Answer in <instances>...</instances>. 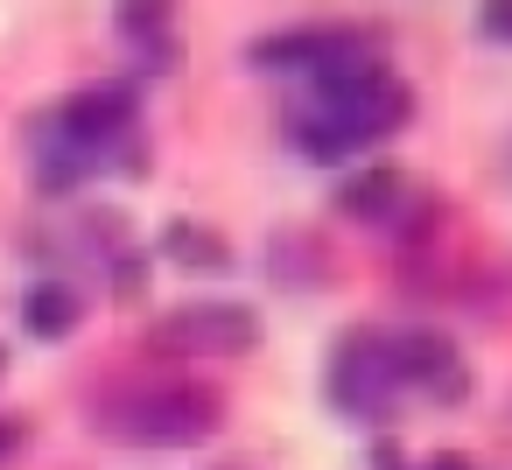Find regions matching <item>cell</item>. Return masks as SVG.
<instances>
[{
  "instance_id": "cell-1",
  "label": "cell",
  "mask_w": 512,
  "mask_h": 470,
  "mask_svg": "<svg viewBox=\"0 0 512 470\" xmlns=\"http://www.w3.org/2000/svg\"><path fill=\"white\" fill-rule=\"evenodd\" d=\"M470 393V365L463 351L428 330V323H358L330 344V372H323V400L344 421L386 428L407 400H435L456 407Z\"/></svg>"
},
{
  "instance_id": "cell-2",
  "label": "cell",
  "mask_w": 512,
  "mask_h": 470,
  "mask_svg": "<svg viewBox=\"0 0 512 470\" xmlns=\"http://www.w3.org/2000/svg\"><path fill=\"white\" fill-rule=\"evenodd\" d=\"M29 169H36L43 197L92 190L99 176H141L148 169L141 85L134 78H106V85H85V92L43 106L29 120Z\"/></svg>"
},
{
  "instance_id": "cell-3",
  "label": "cell",
  "mask_w": 512,
  "mask_h": 470,
  "mask_svg": "<svg viewBox=\"0 0 512 470\" xmlns=\"http://www.w3.org/2000/svg\"><path fill=\"white\" fill-rule=\"evenodd\" d=\"M414 120V92L393 64H358V71H330V78H302L288 85V148L309 162H358L379 141H393Z\"/></svg>"
},
{
  "instance_id": "cell-4",
  "label": "cell",
  "mask_w": 512,
  "mask_h": 470,
  "mask_svg": "<svg viewBox=\"0 0 512 470\" xmlns=\"http://www.w3.org/2000/svg\"><path fill=\"white\" fill-rule=\"evenodd\" d=\"M92 428L127 449H197L225 428V393L190 372H141L92 400Z\"/></svg>"
},
{
  "instance_id": "cell-5",
  "label": "cell",
  "mask_w": 512,
  "mask_h": 470,
  "mask_svg": "<svg viewBox=\"0 0 512 470\" xmlns=\"http://www.w3.org/2000/svg\"><path fill=\"white\" fill-rule=\"evenodd\" d=\"M253 71H274L281 85H302V78H330V71H358V64H386V36L365 29V22H295V29H274L246 50Z\"/></svg>"
},
{
  "instance_id": "cell-6",
  "label": "cell",
  "mask_w": 512,
  "mask_h": 470,
  "mask_svg": "<svg viewBox=\"0 0 512 470\" xmlns=\"http://www.w3.org/2000/svg\"><path fill=\"white\" fill-rule=\"evenodd\" d=\"M148 344H155L162 358H176V365L246 358V351L260 344V316H253L246 302H183V309H169V316L148 330Z\"/></svg>"
},
{
  "instance_id": "cell-7",
  "label": "cell",
  "mask_w": 512,
  "mask_h": 470,
  "mask_svg": "<svg viewBox=\"0 0 512 470\" xmlns=\"http://www.w3.org/2000/svg\"><path fill=\"white\" fill-rule=\"evenodd\" d=\"M414 176L407 169H393V162H372V169H358L344 190H337V211L344 218H358V225H414Z\"/></svg>"
},
{
  "instance_id": "cell-8",
  "label": "cell",
  "mask_w": 512,
  "mask_h": 470,
  "mask_svg": "<svg viewBox=\"0 0 512 470\" xmlns=\"http://www.w3.org/2000/svg\"><path fill=\"white\" fill-rule=\"evenodd\" d=\"M113 29H120V43L134 50V85H141V78H162V71L176 64L169 8H113Z\"/></svg>"
},
{
  "instance_id": "cell-9",
  "label": "cell",
  "mask_w": 512,
  "mask_h": 470,
  "mask_svg": "<svg viewBox=\"0 0 512 470\" xmlns=\"http://www.w3.org/2000/svg\"><path fill=\"white\" fill-rule=\"evenodd\" d=\"M267 274H274V288H323L330 281V253H323V239L316 232H274L267 239Z\"/></svg>"
},
{
  "instance_id": "cell-10",
  "label": "cell",
  "mask_w": 512,
  "mask_h": 470,
  "mask_svg": "<svg viewBox=\"0 0 512 470\" xmlns=\"http://www.w3.org/2000/svg\"><path fill=\"white\" fill-rule=\"evenodd\" d=\"M22 323H29L43 344H64V337L85 323V295H78L71 281H36L29 302H22Z\"/></svg>"
},
{
  "instance_id": "cell-11",
  "label": "cell",
  "mask_w": 512,
  "mask_h": 470,
  "mask_svg": "<svg viewBox=\"0 0 512 470\" xmlns=\"http://www.w3.org/2000/svg\"><path fill=\"white\" fill-rule=\"evenodd\" d=\"M162 253L176 260V267H190V274H232V239L225 232H211V225H190V218H176L169 232H162Z\"/></svg>"
},
{
  "instance_id": "cell-12",
  "label": "cell",
  "mask_w": 512,
  "mask_h": 470,
  "mask_svg": "<svg viewBox=\"0 0 512 470\" xmlns=\"http://www.w3.org/2000/svg\"><path fill=\"white\" fill-rule=\"evenodd\" d=\"M477 29L491 43H512V0H491V8H477Z\"/></svg>"
},
{
  "instance_id": "cell-13",
  "label": "cell",
  "mask_w": 512,
  "mask_h": 470,
  "mask_svg": "<svg viewBox=\"0 0 512 470\" xmlns=\"http://www.w3.org/2000/svg\"><path fill=\"white\" fill-rule=\"evenodd\" d=\"M407 470H477V463L456 456V449H435V456H421V463H407Z\"/></svg>"
},
{
  "instance_id": "cell-14",
  "label": "cell",
  "mask_w": 512,
  "mask_h": 470,
  "mask_svg": "<svg viewBox=\"0 0 512 470\" xmlns=\"http://www.w3.org/2000/svg\"><path fill=\"white\" fill-rule=\"evenodd\" d=\"M15 442H22V421H8V414H0V456H8Z\"/></svg>"
},
{
  "instance_id": "cell-15",
  "label": "cell",
  "mask_w": 512,
  "mask_h": 470,
  "mask_svg": "<svg viewBox=\"0 0 512 470\" xmlns=\"http://www.w3.org/2000/svg\"><path fill=\"white\" fill-rule=\"evenodd\" d=\"M0 365H8V358H0Z\"/></svg>"
}]
</instances>
